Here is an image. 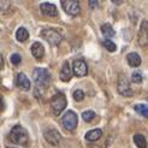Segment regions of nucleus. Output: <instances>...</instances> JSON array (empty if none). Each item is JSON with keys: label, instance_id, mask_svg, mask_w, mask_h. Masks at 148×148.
I'll use <instances>...</instances> for the list:
<instances>
[{"label": "nucleus", "instance_id": "obj_1", "mask_svg": "<svg viewBox=\"0 0 148 148\" xmlns=\"http://www.w3.org/2000/svg\"><path fill=\"white\" fill-rule=\"evenodd\" d=\"M10 140L14 145L25 146L28 143V132L22 125H14L10 131Z\"/></svg>", "mask_w": 148, "mask_h": 148}, {"label": "nucleus", "instance_id": "obj_2", "mask_svg": "<svg viewBox=\"0 0 148 148\" xmlns=\"http://www.w3.org/2000/svg\"><path fill=\"white\" fill-rule=\"evenodd\" d=\"M33 78L36 84L39 87H43V88L48 87V84L51 82L49 72L47 69H43V68H35L33 70Z\"/></svg>", "mask_w": 148, "mask_h": 148}, {"label": "nucleus", "instance_id": "obj_3", "mask_svg": "<svg viewBox=\"0 0 148 148\" xmlns=\"http://www.w3.org/2000/svg\"><path fill=\"white\" fill-rule=\"evenodd\" d=\"M41 36L49 43L51 46H58L63 40L62 34L59 32H57L56 29H51V28L42 29L41 30Z\"/></svg>", "mask_w": 148, "mask_h": 148}, {"label": "nucleus", "instance_id": "obj_4", "mask_svg": "<svg viewBox=\"0 0 148 148\" xmlns=\"http://www.w3.org/2000/svg\"><path fill=\"white\" fill-rule=\"evenodd\" d=\"M66 105H68L66 98H65V95L62 94V93L56 94L54 97H52V99H51V108H52V111H53V113L56 116L60 114L65 110Z\"/></svg>", "mask_w": 148, "mask_h": 148}, {"label": "nucleus", "instance_id": "obj_5", "mask_svg": "<svg viewBox=\"0 0 148 148\" xmlns=\"http://www.w3.org/2000/svg\"><path fill=\"white\" fill-rule=\"evenodd\" d=\"M77 123H78V117L73 111H68V112H65V114L62 118L63 128L69 130V131L75 130V128L77 127Z\"/></svg>", "mask_w": 148, "mask_h": 148}, {"label": "nucleus", "instance_id": "obj_6", "mask_svg": "<svg viewBox=\"0 0 148 148\" xmlns=\"http://www.w3.org/2000/svg\"><path fill=\"white\" fill-rule=\"evenodd\" d=\"M63 10L70 16H77L79 13V3L77 0H62Z\"/></svg>", "mask_w": 148, "mask_h": 148}, {"label": "nucleus", "instance_id": "obj_7", "mask_svg": "<svg viewBox=\"0 0 148 148\" xmlns=\"http://www.w3.org/2000/svg\"><path fill=\"white\" fill-rule=\"evenodd\" d=\"M117 89H118V93L121 95L125 98H129L132 95V89L130 87V83L129 81L127 79L125 76H121L119 79H118V86H117Z\"/></svg>", "mask_w": 148, "mask_h": 148}, {"label": "nucleus", "instance_id": "obj_8", "mask_svg": "<svg viewBox=\"0 0 148 148\" xmlns=\"http://www.w3.org/2000/svg\"><path fill=\"white\" fill-rule=\"evenodd\" d=\"M72 71H73V75L76 77H83L88 72V66H87L84 60L77 59V60H75L72 64Z\"/></svg>", "mask_w": 148, "mask_h": 148}, {"label": "nucleus", "instance_id": "obj_9", "mask_svg": "<svg viewBox=\"0 0 148 148\" xmlns=\"http://www.w3.org/2000/svg\"><path fill=\"white\" fill-rule=\"evenodd\" d=\"M45 138L47 140V142H49L51 145L57 146L62 140V136L59 134V131L56 129H48L45 131Z\"/></svg>", "mask_w": 148, "mask_h": 148}, {"label": "nucleus", "instance_id": "obj_10", "mask_svg": "<svg viewBox=\"0 0 148 148\" xmlns=\"http://www.w3.org/2000/svg\"><path fill=\"white\" fill-rule=\"evenodd\" d=\"M40 10H41V13L43 16H48V17H56L58 14V11H57V7L51 4V3H42L40 5Z\"/></svg>", "mask_w": 148, "mask_h": 148}, {"label": "nucleus", "instance_id": "obj_11", "mask_svg": "<svg viewBox=\"0 0 148 148\" xmlns=\"http://www.w3.org/2000/svg\"><path fill=\"white\" fill-rule=\"evenodd\" d=\"M16 84H17L18 88H21L22 90H29L30 89V81H29V78L24 75L23 72H19L17 75Z\"/></svg>", "mask_w": 148, "mask_h": 148}, {"label": "nucleus", "instance_id": "obj_12", "mask_svg": "<svg viewBox=\"0 0 148 148\" xmlns=\"http://www.w3.org/2000/svg\"><path fill=\"white\" fill-rule=\"evenodd\" d=\"M32 54L34 56V58L36 59H42V57L45 56V47L42 46L41 42H35L32 46Z\"/></svg>", "mask_w": 148, "mask_h": 148}, {"label": "nucleus", "instance_id": "obj_13", "mask_svg": "<svg viewBox=\"0 0 148 148\" xmlns=\"http://www.w3.org/2000/svg\"><path fill=\"white\" fill-rule=\"evenodd\" d=\"M59 77H60V79L63 81V82H69V81L71 79L72 75H71V70H70V65L68 62H65L63 64V68L60 70V73H59Z\"/></svg>", "mask_w": 148, "mask_h": 148}, {"label": "nucleus", "instance_id": "obj_14", "mask_svg": "<svg viewBox=\"0 0 148 148\" xmlns=\"http://www.w3.org/2000/svg\"><path fill=\"white\" fill-rule=\"evenodd\" d=\"M127 60L129 63L130 66H132V68H137V66L141 65V57L138 56V53H136V52H132V53H129L127 56Z\"/></svg>", "mask_w": 148, "mask_h": 148}, {"label": "nucleus", "instance_id": "obj_15", "mask_svg": "<svg viewBox=\"0 0 148 148\" xmlns=\"http://www.w3.org/2000/svg\"><path fill=\"white\" fill-rule=\"evenodd\" d=\"M102 136V130L101 129H93V130H89L86 134V140L87 141H98V140Z\"/></svg>", "mask_w": 148, "mask_h": 148}, {"label": "nucleus", "instance_id": "obj_16", "mask_svg": "<svg viewBox=\"0 0 148 148\" xmlns=\"http://www.w3.org/2000/svg\"><path fill=\"white\" fill-rule=\"evenodd\" d=\"M101 33H102V35L105 36V38H107V40L116 35V32L113 30L112 25H111L110 23H105V24L101 25Z\"/></svg>", "mask_w": 148, "mask_h": 148}, {"label": "nucleus", "instance_id": "obj_17", "mask_svg": "<svg viewBox=\"0 0 148 148\" xmlns=\"http://www.w3.org/2000/svg\"><path fill=\"white\" fill-rule=\"evenodd\" d=\"M16 39L19 42H24L29 39V33H28V30L25 28H19L16 32Z\"/></svg>", "mask_w": 148, "mask_h": 148}, {"label": "nucleus", "instance_id": "obj_18", "mask_svg": "<svg viewBox=\"0 0 148 148\" xmlns=\"http://www.w3.org/2000/svg\"><path fill=\"white\" fill-rule=\"evenodd\" d=\"M134 142L138 148H146L147 147V141H146V137L141 134H136L134 136Z\"/></svg>", "mask_w": 148, "mask_h": 148}, {"label": "nucleus", "instance_id": "obj_19", "mask_svg": "<svg viewBox=\"0 0 148 148\" xmlns=\"http://www.w3.org/2000/svg\"><path fill=\"white\" fill-rule=\"evenodd\" d=\"M134 108H135V111L137 113L142 114L143 117L147 118V116H148V107H147L146 103H137V105H135Z\"/></svg>", "mask_w": 148, "mask_h": 148}, {"label": "nucleus", "instance_id": "obj_20", "mask_svg": "<svg viewBox=\"0 0 148 148\" xmlns=\"http://www.w3.org/2000/svg\"><path fill=\"white\" fill-rule=\"evenodd\" d=\"M102 45H103V47H105L108 52H114V51L117 49L116 43H114V42H112L111 40H105V41L102 42Z\"/></svg>", "mask_w": 148, "mask_h": 148}, {"label": "nucleus", "instance_id": "obj_21", "mask_svg": "<svg viewBox=\"0 0 148 148\" xmlns=\"http://www.w3.org/2000/svg\"><path fill=\"white\" fill-rule=\"evenodd\" d=\"M94 117H95L94 111H84V112L82 113V118H83L84 122H90Z\"/></svg>", "mask_w": 148, "mask_h": 148}, {"label": "nucleus", "instance_id": "obj_22", "mask_svg": "<svg viewBox=\"0 0 148 148\" xmlns=\"http://www.w3.org/2000/svg\"><path fill=\"white\" fill-rule=\"evenodd\" d=\"M131 81L134 83H142V81H143V77H142V75L140 72H134L131 75Z\"/></svg>", "mask_w": 148, "mask_h": 148}, {"label": "nucleus", "instance_id": "obj_23", "mask_svg": "<svg viewBox=\"0 0 148 148\" xmlns=\"http://www.w3.org/2000/svg\"><path fill=\"white\" fill-rule=\"evenodd\" d=\"M73 99H75V101H82L84 99V92L81 89L75 90L73 92Z\"/></svg>", "mask_w": 148, "mask_h": 148}, {"label": "nucleus", "instance_id": "obj_24", "mask_svg": "<svg viewBox=\"0 0 148 148\" xmlns=\"http://www.w3.org/2000/svg\"><path fill=\"white\" fill-rule=\"evenodd\" d=\"M21 60H22V58H21V56H19L18 53H13V54L11 56V63H12L13 65H18V64L21 63Z\"/></svg>", "mask_w": 148, "mask_h": 148}, {"label": "nucleus", "instance_id": "obj_25", "mask_svg": "<svg viewBox=\"0 0 148 148\" xmlns=\"http://www.w3.org/2000/svg\"><path fill=\"white\" fill-rule=\"evenodd\" d=\"M98 4H99L98 1H89V6L92 7V9H94L95 6H98Z\"/></svg>", "mask_w": 148, "mask_h": 148}, {"label": "nucleus", "instance_id": "obj_26", "mask_svg": "<svg viewBox=\"0 0 148 148\" xmlns=\"http://www.w3.org/2000/svg\"><path fill=\"white\" fill-rule=\"evenodd\" d=\"M3 66H4V60H3V57H1V54H0V70L3 69Z\"/></svg>", "mask_w": 148, "mask_h": 148}, {"label": "nucleus", "instance_id": "obj_27", "mask_svg": "<svg viewBox=\"0 0 148 148\" xmlns=\"http://www.w3.org/2000/svg\"><path fill=\"white\" fill-rule=\"evenodd\" d=\"M7 148H16V147H7Z\"/></svg>", "mask_w": 148, "mask_h": 148}]
</instances>
